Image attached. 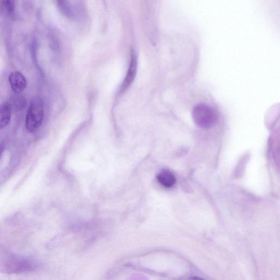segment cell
Listing matches in <instances>:
<instances>
[{
  "mask_svg": "<svg viewBox=\"0 0 280 280\" xmlns=\"http://www.w3.org/2000/svg\"><path fill=\"white\" fill-rule=\"evenodd\" d=\"M37 268L36 262L18 256H8L0 260V271L7 274H21L34 271Z\"/></svg>",
  "mask_w": 280,
  "mask_h": 280,
  "instance_id": "6da1fadb",
  "label": "cell"
},
{
  "mask_svg": "<svg viewBox=\"0 0 280 280\" xmlns=\"http://www.w3.org/2000/svg\"><path fill=\"white\" fill-rule=\"evenodd\" d=\"M56 3L66 18L73 21H81L86 18L85 0H56Z\"/></svg>",
  "mask_w": 280,
  "mask_h": 280,
  "instance_id": "7a4b0ae2",
  "label": "cell"
},
{
  "mask_svg": "<svg viewBox=\"0 0 280 280\" xmlns=\"http://www.w3.org/2000/svg\"><path fill=\"white\" fill-rule=\"evenodd\" d=\"M192 117L195 124L203 129L211 128L216 124L218 118L217 112L205 104H199L194 107Z\"/></svg>",
  "mask_w": 280,
  "mask_h": 280,
  "instance_id": "3957f363",
  "label": "cell"
},
{
  "mask_svg": "<svg viewBox=\"0 0 280 280\" xmlns=\"http://www.w3.org/2000/svg\"><path fill=\"white\" fill-rule=\"evenodd\" d=\"M44 116V104L38 97L31 101L26 119V127L30 133L34 132L42 124Z\"/></svg>",
  "mask_w": 280,
  "mask_h": 280,
  "instance_id": "277c9868",
  "label": "cell"
},
{
  "mask_svg": "<svg viewBox=\"0 0 280 280\" xmlns=\"http://www.w3.org/2000/svg\"><path fill=\"white\" fill-rule=\"evenodd\" d=\"M9 81L12 89L16 94L22 93L27 87V80L19 71L11 73Z\"/></svg>",
  "mask_w": 280,
  "mask_h": 280,
  "instance_id": "5b68a950",
  "label": "cell"
},
{
  "mask_svg": "<svg viewBox=\"0 0 280 280\" xmlns=\"http://www.w3.org/2000/svg\"><path fill=\"white\" fill-rule=\"evenodd\" d=\"M137 67V57L135 53H133L132 55H131V62L126 77L124 82H123L121 87V91L122 92L126 91L129 87L132 84L136 75Z\"/></svg>",
  "mask_w": 280,
  "mask_h": 280,
  "instance_id": "8992f818",
  "label": "cell"
},
{
  "mask_svg": "<svg viewBox=\"0 0 280 280\" xmlns=\"http://www.w3.org/2000/svg\"><path fill=\"white\" fill-rule=\"evenodd\" d=\"M159 183L164 187L170 188L176 184V179L174 174L169 171L164 170L157 176Z\"/></svg>",
  "mask_w": 280,
  "mask_h": 280,
  "instance_id": "52a82bcc",
  "label": "cell"
},
{
  "mask_svg": "<svg viewBox=\"0 0 280 280\" xmlns=\"http://www.w3.org/2000/svg\"><path fill=\"white\" fill-rule=\"evenodd\" d=\"M11 108L8 103L0 106V129L5 128L9 123L11 117Z\"/></svg>",
  "mask_w": 280,
  "mask_h": 280,
  "instance_id": "ba28073f",
  "label": "cell"
},
{
  "mask_svg": "<svg viewBox=\"0 0 280 280\" xmlns=\"http://www.w3.org/2000/svg\"><path fill=\"white\" fill-rule=\"evenodd\" d=\"M1 5L5 14L10 16L13 15L15 9V0H2Z\"/></svg>",
  "mask_w": 280,
  "mask_h": 280,
  "instance_id": "9c48e42d",
  "label": "cell"
},
{
  "mask_svg": "<svg viewBox=\"0 0 280 280\" xmlns=\"http://www.w3.org/2000/svg\"><path fill=\"white\" fill-rule=\"evenodd\" d=\"M8 104H10L11 110L14 109L16 110H19L24 108V107L26 105L27 101L23 96H17L13 98L11 103Z\"/></svg>",
  "mask_w": 280,
  "mask_h": 280,
  "instance_id": "30bf717a",
  "label": "cell"
},
{
  "mask_svg": "<svg viewBox=\"0 0 280 280\" xmlns=\"http://www.w3.org/2000/svg\"><path fill=\"white\" fill-rule=\"evenodd\" d=\"M4 149H5L4 145L3 144H0V158L2 157V156L4 151Z\"/></svg>",
  "mask_w": 280,
  "mask_h": 280,
  "instance_id": "8fae6325",
  "label": "cell"
}]
</instances>
